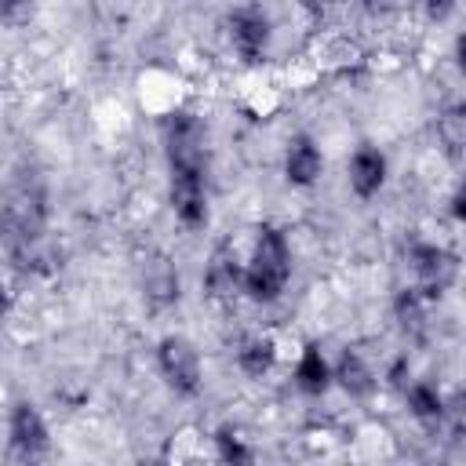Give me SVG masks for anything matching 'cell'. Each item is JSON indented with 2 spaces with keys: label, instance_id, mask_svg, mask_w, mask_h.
I'll use <instances>...</instances> for the list:
<instances>
[{
  "label": "cell",
  "instance_id": "cell-7",
  "mask_svg": "<svg viewBox=\"0 0 466 466\" xmlns=\"http://www.w3.org/2000/svg\"><path fill=\"white\" fill-rule=\"evenodd\" d=\"M269 36H273V29H269L266 11L248 4L229 15V44L244 62H262L269 51Z\"/></svg>",
  "mask_w": 466,
  "mask_h": 466
},
{
  "label": "cell",
  "instance_id": "cell-16",
  "mask_svg": "<svg viewBox=\"0 0 466 466\" xmlns=\"http://www.w3.org/2000/svg\"><path fill=\"white\" fill-rule=\"evenodd\" d=\"M393 313L400 320V331L415 342L426 339V299L415 291V288H404L397 299H393Z\"/></svg>",
  "mask_w": 466,
  "mask_h": 466
},
{
  "label": "cell",
  "instance_id": "cell-21",
  "mask_svg": "<svg viewBox=\"0 0 466 466\" xmlns=\"http://www.w3.org/2000/svg\"><path fill=\"white\" fill-rule=\"evenodd\" d=\"M426 4V15L433 18V22H444L451 11H455V0H422Z\"/></svg>",
  "mask_w": 466,
  "mask_h": 466
},
{
  "label": "cell",
  "instance_id": "cell-20",
  "mask_svg": "<svg viewBox=\"0 0 466 466\" xmlns=\"http://www.w3.org/2000/svg\"><path fill=\"white\" fill-rule=\"evenodd\" d=\"M29 7H33V0H0V18L18 22V18L29 15Z\"/></svg>",
  "mask_w": 466,
  "mask_h": 466
},
{
  "label": "cell",
  "instance_id": "cell-12",
  "mask_svg": "<svg viewBox=\"0 0 466 466\" xmlns=\"http://www.w3.org/2000/svg\"><path fill=\"white\" fill-rule=\"evenodd\" d=\"M295 386L309 397H320L328 386H331V364L328 357L320 353L317 342H306L302 353H299V364H295Z\"/></svg>",
  "mask_w": 466,
  "mask_h": 466
},
{
  "label": "cell",
  "instance_id": "cell-3",
  "mask_svg": "<svg viewBox=\"0 0 466 466\" xmlns=\"http://www.w3.org/2000/svg\"><path fill=\"white\" fill-rule=\"evenodd\" d=\"M164 153L171 175H200L208 178V127L197 113L175 109L164 116Z\"/></svg>",
  "mask_w": 466,
  "mask_h": 466
},
{
  "label": "cell",
  "instance_id": "cell-15",
  "mask_svg": "<svg viewBox=\"0 0 466 466\" xmlns=\"http://www.w3.org/2000/svg\"><path fill=\"white\" fill-rule=\"evenodd\" d=\"M277 360V346L273 339H262V335H251L237 346V368L248 375V379H262Z\"/></svg>",
  "mask_w": 466,
  "mask_h": 466
},
{
  "label": "cell",
  "instance_id": "cell-17",
  "mask_svg": "<svg viewBox=\"0 0 466 466\" xmlns=\"http://www.w3.org/2000/svg\"><path fill=\"white\" fill-rule=\"evenodd\" d=\"M404 397H408V411H411L419 422L433 426V422L444 419V397L437 393V386H430V382H411Z\"/></svg>",
  "mask_w": 466,
  "mask_h": 466
},
{
  "label": "cell",
  "instance_id": "cell-18",
  "mask_svg": "<svg viewBox=\"0 0 466 466\" xmlns=\"http://www.w3.org/2000/svg\"><path fill=\"white\" fill-rule=\"evenodd\" d=\"M437 135L444 138L448 153H451V157H459V146L466 142V124H462V109H451V113H444V116H441V124H437Z\"/></svg>",
  "mask_w": 466,
  "mask_h": 466
},
{
  "label": "cell",
  "instance_id": "cell-11",
  "mask_svg": "<svg viewBox=\"0 0 466 466\" xmlns=\"http://www.w3.org/2000/svg\"><path fill=\"white\" fill-rule=\"evenodd\" d=\"M331 382H339V386H342L350 397H357V400H364V397L375 393V375H371L368 360H364L357 350H342V357H339L335 368H331Z\"/></svg>",
  "mask_w": 466,
  "mask_h": 466
},
{
  "label": "cell",
  "instance_id": "cell-23",
  "mask_svg": "<svg viewBox=\"0 0 466 466\" xmlns=\"http://www.w3.org/2000/svg\"><path fill=\"white\" fill-rule=\"evenodd\" d=\"M462 200H466V193H462V189H455V193H451V215H455L459 222L466 218V204H462Z\"/></svg>",
  "mask_w": 466,
  "mask_h": 466
},
{
  "label": "cell",
  "instance_id": "cell-13",
  "mask_svg": "<svg viewBox=\"0 0 466 466\" xmlns=\"http://www.w3.org/2000/svg\"><path fill=\"white\" fill-rule=\"evenodd\" d=\"M240 277H244V269L237 266V258H233L226 248H218V251L211 255V262H208L204 284H208V291H211L215 299H229V295L240 291Z\"/></svg>",
  "mask_w": 466,
  "mask_h": 466
},
{
  "label": "cell",
  "instance_id": "cell-14",
  "mask_svg": "<svg viewBox=\"0 0 466 466\" xmlns=\"http://www.w3.org/2000/svg\"><path fill=\"white\" fill-rule=\"evenodd\" d=\"M146 299L153 306H171L178 302V273L167 258H149L146 262Z\"/></svg>",
  "mask_w": 466,
  "mask_h": 466
},
{
  "label": "cell",
  "instance_id": "cell-22",
  "mask_svg": "<svg viewBox=\"0 0 466 466\" xmlns=\"http://www.w3.org/2000/svg\"><path fill=\"white\" fill-rule=\"evenodd\" d=\"M360 7H364L371 18H386V15L397 7V0H360Z\"/></svg>",
  "mask_w": 466,
  "mask_h": 466
},
{
  "label": "cell",
  "instance_id": "cell-24",
  "mask_svg": "<svg viewBox=\"0 0 466 466\" xmlns=\"http://www.w3.org/2000/svg\"><path fill=\"white\" fill-rule=\"evenodd\" d=\"M7 313V288H4V280H0V317Z\"/></svg>",
  "mask_w": 466,
  "mask_h": 466
},
{
  "label": "cell",
  "instance_id": "cell-6",
  "mask_svg": "<svg viewBox=\"0 0 466 466\" xmlns=\"http://www.w3.org/2000/svg\"><path fill=\"white\" fill-rule=\"evenodd\" d=\"M7 433H11V455L15 459H44L47 448H51V437H47V422L44 415L29 404V400H18L11 408V422H7Z\"/></svg>",
  "mask_w": 466,
  "mask_h": 466
},
{
  "label": "cell",
  "instance_id": "cell-8",
  "mask_svg": "<svg viewBox=\"0 0 466 466\" xmlns=\"http://www.w3.org/2000/svg\"><path fill=\"white\" fill-rule=\"evenodd\" d=\"M171 211L186 229L208 226V178L171 175Z\"/></svg>",
  "mask_w": 466,
  "mask_h": 466
},
{
  "label": "cell",
  "instance_id": "cell-5",
  "mask_svg": "<svg viewBox=\"0 0 466 466\" xmlns=\"http://www.w3.org/2000/svg\"><path fill=\"white\" fill-rule=\"evenodd\" d=\"M157 368L164 382L178 397H197L200 393V353L186 335H164L157 342Z\"/></svg>",
  "mask_w": 466,
  "mask_h": 466
},
{
  "label": "cell",
  "instance_id": "cell-1",
  "mask_svg": "<svg viewBox=\"0 0 466 466\" xmlns=\"http://www.w3.org/2000/svg\"><path fill=\"white\" fill-rule=\"evenodd\" d=\"M47 229V197L44 186L33 175H22L0 200V240L7 248V255L25 266V258H33V251L40 248Z\"/></svg>",
  "mask_w": 466,
  "mask_h": 466
},
{
  "label": "cell",
  "instance_id": "cell-2",
  "mask_svg": "<svg viewBox=\"0 0 466 466\" xmlns=\"http://www.w3.org/2000/svg\"><path fill=\"white\" fill-rule=\"evenodd\" d=\"M291 277V244L277 226H258L251 258L240 277V291L255 302H277Z\"/></svg>",
  "mask_w": 466,
  "mask_h": 466
},
{
  "label": "cell",
  "instance_id": "cell-10",
  "mask_svg": "<svg viewBox=\"0 0 466 466\" xmlns=\"http://www.w3.org/2000/svg\"><path fill=\"white\" fill-rule=\"evenodd\" d=\"M386 157L375 149V146H360L353 157H350V189L360 197V200H371L382 182H386Z\"/></svg>",
  "mask_w": 466,
  "mask_h": 466
},
{
  "label": "cell",
  "instance_id": "cell-4",
  "mask_svg": "<svg viewBox=\"0 0 466 466\" xmlns=\"http://www.w3.org/2000/svg\"><path fill=\"white\" fill-rule=\"evenodd\" d=\"M408 262L415 273V291L422 299H441L459 280V258H455V251H448L441 244L415 240L408 248Z\"/></svg>",
  "mask_w": 466,
  "mask_h": 466
},
{
  "label": "cell",
  "instance_id": "cell-9",
  "mask_svg": "<svg viewBox=\"0 0 466 466\" xmlns=\"http://www.w3.org/2000/svg\"><path fill=\"white\" fill-rule=\"evenodd\" d=\"M324 171V157H320V146L309 138V135H291L288 138V149H284V178L299 189L313 186Z\"/></svg>",
  "mask_w": 466,
  "mask_h": 466
},
{
  "label": "cell",
  "instance_id": "cell-19",
  "mask_svg": "<svg viewBox=\"0 0 466 466\" xmlns=\"http://www.w3.org/2000/svg\"><path fill=\"white\" fill-rule=\"evenodd\" d=\"M215 448H218V459L222 462H251V451L240 444V437L237 433H229V430H218L215 433Z\"/></svg>",
  "mask_w": 466,
  "mask_h": 466
}]
</instances>
